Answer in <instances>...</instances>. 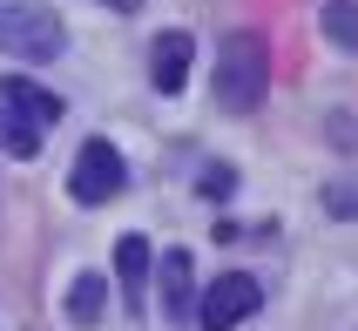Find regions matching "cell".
I'll return each instance as SVG.
<instances>
[{
  "instance_id": "obj_1",
  "label": "cell",
  "mask_w": 358,
  "mask_h": 331,
  "mask_svg": "<svg viewBox=\"0 0 358 331\" xmlns=\"http://www.w3.org/2000/svg\"><path fill=\"white\" fill-rule=\"evenodd\" d=\"M217 108H230V115H250L264 95H271V41L257 34V27H237V34L223 41L217 55Z\"/></svg>"
},
{
  "instance_id": "obj_2",
  "label": "cell",
  "mask_w": 358,
  "mask_h": 331,
  "mask_svg": "<svg viewBox=\"0 0 358 331\" xmlns=\"http://www.w3.org/2000/svg\"><path fill=\"white\" fill-rule=\"evenodd\" d=\"M122 149L108 136H88L81 142V156H75V169H68V196H75L81 210H95V203H115V190H122Z\"/></svg>"
},
{
  "instance_id": "obj_3",
  "label": "cell",
  "mask_w": 358,
  "mask_h": 331,
  "mask_svg": "<svg viewBox=\"0 0 358 331\" xmlns=\"http://www.w3.org/2000/svg\"><path fill=\"white\" fill-rule=\"evenodd\" d=\"M0 48L20 61H55L68 48V27L48 7H0Z\"/></svg>"
},
{
  "instance_id": "obj_4",
  "label": "cell",
  "mask_w": 358,
  "mask_h": 331,
  "mask_svg": "<svg viewBox=\"0 0 358 331\" xmlns=\"http://www.w3.org/2000/svg\"><path fill=\"white\" fill-rule=\"evenodd\" d=\"M257 304H264V284H257L250 271H230V277H217V284L189 304V318H196L203 331H237Z\"/></svg>"
},
{
  "instance_id": "obj_5",
  "label": "cell",
  "mask_w": 358,
  "mask_h": 331,
  "mask_svg": "<svg viewBox=\"0 0 358 331\" xmlns=\"http://www.w3.org/2000/svg\"><path fill=\"white\" fill-rule=\"evenodd\" d=\"M189 61H196V41L182 34V27H169V34H156V55H149V81H156L162 95H182V81H189Z\"/></svg>"
},
{
  "instance_id": "obj_6",
  "label": "cell",
  "mask_w": 358,
  "mask_h": 331,
  "mask_svg": "<svg viewBox=\"0 0 358 331\" xmlns=\"http://www.w3.org/2000/svg\"><path fill=\"white\" fill-rule=\"evenodd\" d=\"M0 101L14 108V115H27L34 129H48V122H61V95H48L41 81H27V75H7V88H0Z\"/></svg>"
},
{
  "instance_id": "obj_7",
  "label": "cell",
  "mask_w": 358,
  "mask_h": 331,
  "mask_svg": "<svg viewBox=\"0 0 358 331\" xmlns=\"http://www.w3.org/2000/svg\"><path fill=\"white\" fill-rule=\"evenodd\" d=\"M189 304H196L189 251H169V257H162V311H169V318H189Z\"/></svg>"
},
{
  "instance_id": "obj_8",
  "label": "cell",
  "mask_w": 358,
  "mask_h": 331,
  "mask_svg": "<svg viewBox=\"0 0 358 331\" xmlns=\"http://www.w3.org/2000/svg\"><path fill=\"white\" fill-rule=\"evenodd\" d=\"M115 277H122L129 311H142V277H149V244H142V237H122L115 244Z\"/></svg>"
},
{
  "instance_id": "obj_9",
  "label": "cell",
  "mask_w": 358,
  "mask_h": 331,
  "mask_svg": "<svg viewBox=\"0 0 358 331\" xmlns=\"http://www.w3.org/2000/svg\"><path fill=\"white\" fill-rule=\"evenodd\" d=\"M101 304H108V284H101L95 271L68 284V318H75L81 331H88V325H101Z\"/></svg>"
},
{
  "instance_id": "obj_10",
  "label": "cell",
  "mask_w": 358,
  "mask_h": 331,
  "mask_svg": "<svg viewBox=\"0 0 358 331\" xmlns=\"http://www.w3.org/2000/svg\"><path fill=\"white\" fill-rule=\"evenodd\" d=\"M0 149H7V156H20V162L41 156V129H34L27 115H14L7 101H0Z\"/></svg>"
},
{
  "instance_id": "obj_11",
  "label": "cell",
  "mask_w": 358,
  "mask_h": 331,
  "mask_svg": "<svg viewBox=\"0 0 358 331\" xmlns=\"http://www.w3.org/2000/svg\"><path fill=\"white\" fill-rule=\"evenodd\" d=\"M318 27H324V41H338L345 55H358V0H331L318 14Z\"/></svg>"
},
{
  "instance_id": "obj_12",
  "label": "cell",
  "mask_w": 358,
  "mask_h": 331,
  "mask_svg": "<svg viewBox=\"0 0 358 331\" xmlns=\"http://www.w3.org/2000/svg\"><path fill=\"white\" fill-rule=\"evenodd\" d=\"M324 210L331 216H358V183H324Z\"/></svg>"
},
{
  "instance_id": "obj_13",
  "label": "cell",
  "mask_w": 358,
  "mask_h": 331,
  "mask_svg": "<svg viewBox=\"0 0 358 331\" xmlns=\"http://www.w3.org/2000/svg\"><path fill=\"white\" fill-rule=\"evenodd\" d=\"M237 190V169H230V162H210V169H203V196H230Z\"/></svg>"
},
{
  "instance_id": "obj_14",
  "label": "cell",
  "mask_w": 358,
  "mask_h": 331,
  "mask_svg": "<svg viewBox=\"0 0 358 331\" xmlns=\"http://www.w3.org/2000/svg\"><path fill=\"white\" fill-rule=\"evenodd\" d=\"M101 7H115V14H136L142 0H101Z\"/></svg>"
}]
</instances>
